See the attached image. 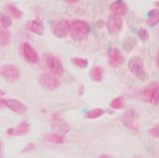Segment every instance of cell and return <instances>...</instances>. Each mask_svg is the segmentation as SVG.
I'll list each match as a JSON object with an SVG mask.
<instances>
[{"mask_svg":"<svg viewBox=\"0 0 159 158\" xmlns=\"http://www.w3.org/2000/svg\"><path fill=\"white\" fill-rule=\"evenodd\" d=\"M69 31L71 37L76 41L85 39L90 32V26L88 23L81 20L74 21L70 24Z\"/></svg>","mask_w":159,"mask_h":158,"instance_id":"6da1fadb","label":"cell"},{"mask_svg":"<svg viewBox=\"0 0 159 158\" xmlns=\"http://www.w3.org/2000/svg\"><path fill=\"white\" fill-rule=\"evenodd\" d=\"M128 68L131 73L140 81L145 82L148 80V75L145 70L143 60L140 57H131L128 62Z\"/></svg>","mask_w":159,"mask_h":158,"instance_id":"7a4b0ae2","label":"cell"},{"mask_svg":"<svg viewBox=\"0 0 159 158\" xmlns=\"http://www.w3.org/2000/svg\"><path fill=\"white\" fill-rule=\"evenodd\" d=\"M39 84L45 89L54 91L60 87V82L54 75L48 73H43L39 77Z\"/></svg>","mask_w":159,"mask_h":158,"instance_id":"3957f363","label":"cell"},{"mask_svg":"<svg viewBox=\"0 0 159 158\" xmlns=\"http://www.w3.org/2000/svg\"><path fill=\"white\" fill-rule=\"evenodd\" d=\"M142 99L153 105L158 103V83L152 82L146 87L142 93Z\"/></svg>","mask_w":159,"mask_h":158,"instance_id":"277c9868","label":"cell"},{"mask_svg":"<svg viewBox=\"0 0 159 158\" xmlns=\"http://www.w3.org/2000/svg\"><path fill=\"white\" fill-rule=\"evenodd\" d=\"M50 125L52 128L56 130L57 133L66 134L71 130L70 126L58 113H54L50 119Z\"/></svg>","mask_w":159,"mask_h":158,"instance_id":"5b68a950","label":"cell"},{"mask_svg":"<svg viewBox=\"0 0 159 158\" xmlns=\"http://www.w3.org/2000/svg\"><path fill=\"white\" fill-rule=\"evenodd\" d=\"M5 107L20 115H23L28 111V108L21 101L14 99H2Z\"/></svg>","mask_w":159,"mask_h":158,"instance_id":"8992f818","label":"cell"},{"mask_svg":"<svg viewBox=\"0 0 159 158\" xmlns=\"http://www.w3.org/2000/svg\"><path fill=\"white\" fill-rule=\"evenodd\" d=\"M0 75L5 80L9 82H14L19 78L20 73L19 69L13 64H6L0 68Z\"/></svg>","mask_w":159,"mask_h":158,"instance_id":"52a82bcc","label":"cell"},{"mask_svg":"<svg viewBox=\"0 0 159 158\" xmlns=\"http://www.w3.org/2000/svg\"><path fill=\"white\" fill-rule=\"evenodd\" d=\"M47 64L50 72L54 76L62 77L64 73L63 65L56 56L50 55L47 57Z\"/></svg>","mask_w":159,"mask_h":158,"instance_id":"ba28073f","label":"cell"},{"mask_svg":"<svg viewBox=\"0 0 159 158\" xmlns=\"http://www.w3.org/2000/svg\"><path fill=\"white\" fill-rule=\"evenodd\" d=\"M137 115L134 110L129 109L123 114L122 116V121L128 129L133 132L138 131L137 124Z\"/></svg>","mask_w":159,"mask_h":158,"instance_id":"9c48e42d","label":"cell"},{"mask_svg":"<svg viewBox=\"0 0 159 158\" xmlns=\"http://www.w3.org/2000/svg\"><path fill=\"white\" fill-rule=\"evenodd\" d=\"M21 51L23 57L30 64H35L38 61V55L32 46L28 42H24L21 46Z\"/></svg>","mask_w":159,"mask_h":158,"instance_id":"30bf717a","label":"cell"},{"mask_svg":"<svg viewBox=\"0 0 159 158\" xmlns=\"http://www.w3.org/2000/svg\"><path fill=\"white\" fill-rule=\"evenodd\" d=\"M108 60L110 64L114 67L118 68L125 62V56L122 51L117 48H113L110 51L108 55Z\"/></svg>","mask_w":159,"mask_h":158,"instance_id":"8fae6325","label":"cell"},{"mask_svg":"<svg viewBox=\"0 0 159 158\" xmlns=\"http://www.w3.org/2000/svg\"><path fill=\"white\" fill-rule=\"evenodd\" d=\"M122 20L119 16L111 15L107 23V26L108 32L111 35L117 34L122 28Z\"/></svg>","mask_w":159,"mask_h":158,"instance_id":"7c38bea8","label":"cell"},{"mask_svg":"<svg viewBox=\"0 0 159 158\" xmlns=\"http://www.w3.org/2000/svg\"><path fill=\"white\" fill-rule=\"evenodd\" d=\"M70 29V23L67 20H61L56 23L53 27V32L60 39L66 37Z\"/></svg>","mask_w":159,"mask_h":158,"instance_id":"4fadbf2b","label":"cell"},{"mask_svg":"<svg viewBox=\"0 0 159 158\" xmlns=\"http://www.w3.org/2000/svg\"><path fill=\"white\" fill-rule=\"evenodd\" d=\"M110 10L116 16L125 15L128 12V6L123 0H116L110 5Z\"/></svg>","mask_w":159,"mask_h":158,"instance_id":"5bb4252c","label":"cell"},{"mask_svg":"<svg viewBox=\"0 0 159 158\" xmlns=\"http://www.w3.org/2000/svg\"><path fill=\"white\" fill-rule=\"evenodd\" d=\"M26 29L31 32L38 35V36L43 35L44 30H45L43 23L38 20L29 21L26 24Z\"/></svg>","mask_w":159,"mask_h":158,"instance_id":"9a60e30c","label":"cell"},{"mask_svg":"<svg viewBox=\"0 0 159 158\" xmlns=\"http://www.w3.org/2000/svg\"><path fill=\"white\" fill-rule=\"evenodd\" d=\"M90 77L95 82H101L104 77V69L101 66H94L90 71Z\"/></svg>","mask_w":159,"mask_h":158,"instance_id":"2e32d148","label":"cell"},{"mask_svg":"<svg viewBox=\"0 0 159 158\" xmlns=\"http://www.w3.org/2000/svg\"><path fill=\"white\" fill-rule=\"evenodd\" d=\"M30 129V125L28 122H22L20 125H17L16 129H14V136H25L29 133Z\"/></svg>","mask_w":159,"mask_h":158,"instance_id":"e0dca14e","label":"cell"},{"mask_svg":"<svg viewBox=\"0 0 159 158\" xmlns=\"http://www.w3.org/2000/svg\"><path fill=\"white\" fill-rule=\"evenodd\" d=\"M45 139L47 141L55 144H61L65 142L64 136L57 133L47 134L45 136Z\"/></svg>","mask_w":159,"mask_h":158,"instance_id":"ac0fdd59","label":"cell"},{"mask_svg":"<svg viewBox=\"0 0 159 158\" xmlns=\"http://www.w3.org/2000/svg\"><path fill=\"white\" fill-rule=\"evenodd\" d=\"M159 20V12L157 9H152L148 13V19L146 23L148 26L153 27L157 25Z\"/></svg>","mask_w":159,"mask_h":158,"instance_id":"d6986e66","label":"cell"},{"mask_svg":"<svg viewBox=\"0 0 159 158\" xmlns=\"http://www.w3.org/2000/svg\"><path fill=\"white\" fill-rule=\"evenodd\" d=\"M5 11L16 20H20L22 17V12L16 5L8 4L5 7Z\"/></svg>","mask_w":159,"mask_h":158,"instance_id":"ffe728a7","label":"cell"},{"mask_svg":"<svg viewBox=\"0 0 159 158\" xmlns=\"http://www.w3.org/2000/svg\"><path fill=\"white\" fill-rule=\"evenodd\" d=\"M11 42V34L6 29L0 27V46H5Z\"/></svg>","mask_w":159,"mask_h":158,"instance_id":"44dd1931","label":"cell"},{"mask_svg":"<svg viewBox=\"0 0 159 158\" xmlns=\"http://www.w3.org/2000/svg\"><path fill=\"white\" fill-rule=\"evenodd\" d=\"M137 45V41L134 37H128L124 41L122 47L126 51L129 52L133 50Z\"/></svg>","mask_w":159,"mask_h":158,"instance_id":"7402d4cb","label":"cell"},{"mask_svg":"<svg viewBox=\"0 0 159 158\" xmlns=\"http://www.w3.org/2000/svg\"><path fill=\"white\" fill-rule=\"evenodd\" d=\"M104 113V109L101 108H97L86 112L85 115V118L86 119H96L102 116Z\"/></svg>","mask_w":159,"mask_h":158,"instance_id":"603a6c76","label":"cell"},{"mask_svg":"<svg viewBox=\"0 0 159 158\" xmlns=\"http://www.w3.org/2000/svg\"><path fill=\"white\" fill-rule=\"evenodd\" d=\"M0 24L4 29L11 27L12 24L11 17L5 13L0 12Z\"/></svg>","mask_w":159,"mask_h":158,"instance_id":"cb8c5ba5","label":"cell"},{"mask_svg":"<svg viewBox=\"0 0 159 158\" xmlns=\"http://www.w3.org/2000/svg\"><path fill=\"white\" fill-rule=\"evenodd\" d=\"M110 106L113 109H121L125 107V100L121 96H118L111 100L110 103Z\"/></svg>","mask_w":159,"mask_h":158,"instance_id":"d4e9b609","label":"cell"},{"mask_svg":"<svg viewBox=\"0 0 159 158\" xmlns=\"http://www.w3.org/2000/svg\"><path fill=\"white\" fill-rule=\"evenodd\" d=\"M72 62L74 64V65L81 69H84L87 68L88 65V60L83 58H79V57L73 58L72 60Z\"/></svg>","mask_w":159,"mask_h":158,"instance_id":"484cf974","label":"cell"},{"mask_svg":"<svg viewBox=\"0 0 159 158\" xmlns=\"http://www.w3.org/2000/svg\"><path fill=\"white\" fill-rule=\"evenodd\" d=\"M137 34H138L139 38L143 41H146L148 40V39L149 37V34L148 31L144 28L140 29L138 30Z\"/></svg>","mask_w":159,"mask_h":158,"instance_id":"4316f807","label":"cell"},{"mask_svg":"<svg viewBox=\"0 0 159 158\" xmlns=\"http://www.w3.org/2000/svg\"><path fill=\"white\" fill-rule=\"evenodd\" d=\"M149 133V134L150 136H152V137H154V138H158V133H159V131H158V127H153V128H152L150 129L148 131Z\"/></svg>","mask_w":159,"mask_h":158,"instance_id":"83f0119b","label":"cell"},{"mask_svg":"<svg viewBox=\"0 0 159 158\" xmlns=\"http://www.w3.org/2000/svg\"><path fill=\"white\" fill-rule=\"evenodd\" d=\"M36 148V146L34 143H29L28 145H26V147L23 149V152H30L34 150H35Z\"/></svg>","mask_w":159,"mask_h":158,"instance_id":"f1b7e54d","label":"cell"},{"mask_svg":"<svg viewBox=\"0 0 159 158\" xmlns=\"http://www.w3.org/2000/svg\"><path fill=\"white\" fill-rule=\"evenodd\" d=\"M64 1L70 4H75L79 2V0H64Z\"/></svg>","mask_w":159,"mask_h":158,"instance_id":"f546056e","label":"cell"},{"mask_svg":"<svg viewBox=\"0 0 159 158\" xmlns=\"http://www.w3.org/2000/svg\"><path fill=\"white\" fill-rule=\"evenodd\" d=\"M14 132V129L13 128H10L7 130V134L8 135H13Z\"/></svg>","mask_w":159,"mask_h":158,"instance_id":"4dcf8cb0","label":"cell"},{"mask_svg":"<svg viewBox=\"0 0 159 158\" xmlns=\"http://www.w3.org/2000/svg\"><path fill=\"white\" fill-rule=\"evenodd\" d=\"M99 158H114V157L108 154H102Z\"/></svg>","mask_w":159,"mask_h":158,"instance_id":"1f68e13d","label":"cell"},{"mask_svg":"<svg viewBox=\"0 0 159 158\" xmlns=\"http://www.w3.org/2000/svg\"><path fill=\"white\" fill-rule=\"evenodd\" d=\"M0 158H2V143L0 141Z\"/></svg>","mask_w":159,"mask_h":158,"instance_id":"d6a6232c","label":"cell"},{"mask_svg":"<svg viewBox=\"0 0 159 158\" xmlns=\"http://www.w3.org/2000/svg\"><path fill=\"white\" fill-rule=\"evenodd\" d=\"M4 107H5V106H4V105H3V102H2V99H0V109L3 108Z\"/></svg>","mask_w":159,"mask_h":158,"instance_id":"836d02e7","label":"cell"},{"mask_svg":"<svg viewBox=\"0 0 159 158\" xmlns=\"http://www.w3.org/2000/svg\"><path fill=\"white\" fill-rule=\"evenodd\" d=\"M5 94V91L3 90H2V89H0V96H3Z\"/></svg>","mask_w":159,"mask_h":158,"instance_id":"e575fe53","label":"cell"},{"mask_svg":"<svg viewBox=\"0 0 159 158\" xmlns=\"http://www.w3.org/2000/svg\"><path fill=\"white\" fill-rule=\"evenodd\" d=\"M157 66H158V53L157 54Z\"/></svg>","mask_w":159,"mask_h":158,"instance_id":"d590c367","label":"cell"}]
</instances>
